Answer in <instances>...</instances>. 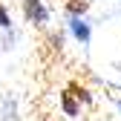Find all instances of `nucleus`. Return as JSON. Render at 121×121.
Masks as SVG:
<instances>
[{
	"instance_id": "f257e3e1",
	"label": "nucleus",
	"mask_w": 121,
	"mask_h": 121,
	"mask_svg": "<svg viewBox=\"0 0 121 121\" xmlns=\"http://www.w3.org/2000/svg\"><path fill=\"white\" fill-rule=\"evenodd\" d=\"M20 9H23L29 23H38V26L49 23V9H46L43 0H20Z\"/></svg>"
},
{
	"instance_id": "f03ea898",
	"label": "nucleus",
	"mask_w": 121,
	"mask_h": 121,
	"mask_svg": "<svg viewBox=\"0 0 121 121\" xmlns=\"http://www.w3.org/2000/svg\"><path fill=\"white\" fill-rule=\"evenodd\" d=\"M69 32L78 38L81 43H89V38H92V29H89V23L84 17H69Z\"/></svg>"
},
{
	"instance_id": "7ed1b4c3",
	"label": "nucleus",
	"mask_w": 121,
	"mask_h": 121,
	"mask_svg": "<svg viewBox=\"0 0 121 121\" xmlns=\"http://www.w3.org/2000/svg\"><path fill=\"white\" fill-rule=\"evenodd\" d=\"M60 107H64L66 115H78V112H81V101L75 98L69 89H64V92H60Z\"/></svg>"
},
{
	"instance_id": "20e7f679",
	"label": "nucleus",
	"mask_w": 121,
	"mask_h": 121,
	"mask_svg": "<svg viewBox=\"0 0 121 121\" xmlns=\"http://www.w3.org/2000/svg\"><path fill=\"white\" fill-rule=\"evenodd\" d=\"M66 89H69V92H72L75 98H78L81 104H89V101H92V95H89V89H86V86H81V84H69Z\"/></svg>"
},
{
	"instance_id": "39448f33",
	"label": "nucleus",
	"mask_w": 121,
	"mask_h": 121,
	"mask_svg": "<svg viewBox=\"0 0 121 121\" xmlns=\"http://www.w3.org/2000/svg\"><path fill=\"white\" fill-rule=\"evenodd\" d=\"M86 6H89V0H69V3H66V9H69L72 17H84Z\"/></svg>"
},
{
	"instance_id": "423d86ee",
	"label": "nucleus",
	"mask_w": 121,
	"mask_h": 121,
	"mask_svg": "<svg viewBox=\"0 0 121 121\" xmlns=\"http://www.w3.org/2000/svg\"><path fill=\"white\" fill-rule=\"evenodd\" d=\"M12 26V14H9V9L0 3V29H9Z\"/></svg>"
},
{
	"instance_id": "0eeeda50",
	"label": "nucleus",
	"mask_w": 121,
	"mask_h": 121,
	"mask_svg": "<svg viewBox=\"0 0 121 121\" xmlns=\"http://www.w3.org/2000/svg\"><path fill=\"white\" fill-rule=\"evenodd\" d=\"M118 110H121V101H118Z\"/></svg>"
}]
</instances>
